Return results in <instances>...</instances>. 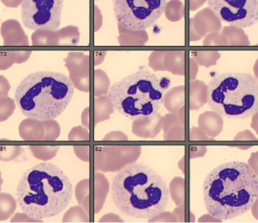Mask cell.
<instances>
[{
	"instance_id": "cell-13",
	"label": "cell",
	"mask_w": 258,
	"mask_h": 223,
	"mask_svg": "<svg viewBox=\"0 0 258 223\" xmlns=\"http://www.w3.org/2000/svg\"><path fill=\"white\" fill-rule=\"evenodd\" d=\"M137 120L140 122V124L143 125V128L147 127L139 136L143 137V138H154L162 129L163 126H164V117L157 113L147 118Z\"/></svg>"
},
{
	"instance_id": "cell-3",
	"label": "cell",
	"mask_w": 258,
	"mask_h": 223,
	"mask_svg": "<svg viewBox=\"0 0 258 223\" xmlns=\"http://www.w3.org/2000/svg\"><path fill=\"white\" fill-rule=\"evenodd\" d=\"M72 196L73 187L69 178L51 163H41L27 170L16 193L22 212L37 220L61 213L69 206Z\"/></svg>"
},
{
	"instance_id": "cell-8",
	"label": "cell",
	"mask_w": 258,
	"mask_h": 223,
	"mask_svg": "<svg viewBox=\"0 0 258 223\" xmlns=\"http://www.w3.org/2000/svg\"><path fill=\"white\" fill-rule=\"evenodd\" d=\"M64 0H22V19L28 29L57 31Z\"/></svg>"
},
{
	"instance_id": "cell-9",
	"label": "cell",
	"mask_w": 258,
	"mask_h": 223,
	"mask_svg": "<svg viewBox=\"0 0 258 223\" xmlns=\"http://www.w3.org/2000/svg\"><path fill=\"white\" fill-rule=\"evenodd\" d=\"M212 13L224 23L239 28L258 22V0H207Z\"/></svg>"
},
{
	"instance_id": "cell-20",
	"label": "cell",
	"mask_w": 258,
	"mask_h": 223,
	"mask_svg": "<svg viewBox=\"0 0 258 223\" xmlns=\"http://www.w3.org/2000/svg\"><path fill=\"white\" fill-rule=\"evenodd\" d=\"M247 164L250 166V168L258 176V151L250 155V158L247 161Z\"/></svg>"
},
{
	"instance_id": "cell-1",
	"label": "cell",
	"mask_w": 258,
	"mask_h": 223,
	"mask_svg": "<svg viewBox=\"0 0 258 223\" xmlns=\"http://www.w3.org/2000/svg\"><path fill=\"white\" fill-rule=\"evenodd\" d=\"M203 193L208 213L231 219L251 209L258 197V176L244 162L220 164L207 176Z\"/></svg>"
},
{
	"instance_id": "cell-16",
	"label": "cell",
	"mask_w": 258,
	"mask_h": 223,
	"mask_svg": "<svg viewBox=\"0 0 258 223\" xmlns=\"http://www.w3.org/2000/svg\"><path fill=\"white\" fill-rule=\"evenodd\" d=\"M177 126H183V125L181 123L180 120L178 117L176 113H170V114L165 115L164 120V126H163L164 133L168 132L171 128Z\"/></svg>"
},
{
	"instance_id": "cell-23",
	"label": "cell",
	"mask_w": 258,
	"mask_h": 223,
	"mask_svg": "<svg viewBox=\"0 0 258 223\" xmlns=\"http://www.w3.org/2000/svg\"><path fill=\"white\" fill-rule=\"evenodd\" d=\"M251 212L253 216L258 220V197L255 200L254 203L251 206Z\"/></svg>"
},
{
	"instance_id": "cell-18",
	"label": "cell",
	"mask_w": 258,
	"mask_h": 223,
	"mask_svg": "<svg viewBox=\"0 0 258 223\" xmlns=\"http://www.w3.org/2000/svg\"><path fill=\"white\" fill-rule=\"evenodd\" d=\"M207 152V147L205 145H194L190 147V158H199L203 157Z\"/></svg>"
},
{
	"instance_id": "cell-25",
	"label": "cell",
	"mask_w": 258,
	"mask_h": 223,
	"mask_svg": "<svg viewBox=\"0 0 258 223\" xmlns=\"http://www.w3.org/2000/svg\"><path fill=\"white\" fill-rule=\"evenodd\" d=\"M235 147H238V148L243 149V150H246V149L250 148V147H252V145H247V146H235Z\"/></svg>"
},
{
	"instance_id": "cell-10",
	"label": "cell",
	"mask_w": 258,
	"mask_h": 223,
	"mask_svg": "<svg viewBox=\"0 0 258 223\" xmlns=\"http://www.w3.org/2000/svg\"><path fill=\"white\" fill-rule=\"evenodd\" d=\"M199 126L208 136L215 138L223 131V117L214 111H206L199 116Z\"/></svg>"
},
{
	"instance_id": "cell-12",
	"label": "cell",
	"mask_w": 258,
	"mask_h": 223,
	"mask_svg": "<svg viewBox=\"0 0 258 223\" xmlns=\"http://www.w3.org/2000/svg\"><path fill=\"white\" fill-rule=\"evenodd\" d=\"M185 104L184 87H178L167 92L164 96V105L170 113H176Z\"/></svg>"
},
{
	"instance_id": "cell-7",
	"label": "cell",
	"mask_w": 258,
	"mask_h": 223,
	"mask_svg": "<svg viewBox=\"0 0 258 223\" xmlns=\"http://www.w3.org/2000/svg\"><path fill=\"white\" fill-rule=\"evenodd\" d=\"M167 6V0H113L117 22L129 31H145L155 25Z\"/></svg>"
},
{
	"instance_id": "cell-19",
	"label": "cell",
	"mask_w": 258,
	"mask_h": 223,
	"mask_svg": "<svg viewBox=\"0 0 258 223\" xmlns=\"http://www.w3.org/2000/svg\"><path fill=\"white\" fill-rule=\"evenodd\" d=\"M234 140H235V141H238V140H240V141H244V140H247V141H250V140H251V141H256L258 139L250 131L245 130L243 131V132H238L236 136L234 138Z\"/></svg>"
},
{
	"instance_id": "cell-11",
	"label": "cell",
	"mask_w": 258,
	"mask_h": 223,
	"mask_svg": "<svg viewBox=\"0 0 258 223\" xmlns=\"http://www.w3.org/2000/svg\"><path fill=\"white\" fill-rule=\"evenodd\" d=\"M205 104H208V86L202 82H196L190 85V111L200 109Z\"/></svg>"
},
{
	"instance_id": "cell-14",
	"label": "cell",
	"mask_w": 258,
	"mask_h": 223,
	"mask_svg": "<svg viewBox=\"0 0 258 223\" xmlns=\"http://www.w3.org/2000/svg\"><path fill=\"white\" fill-rule=\"evenodd\" d=\"M170 196L176 206L185 204V181L181 177H176L171 181L169 190Z\"/></svg>"
},
{
	"instance_id": "cell-4",
	"label": "cell",
	"mask_w": 258,
	"mask_h": 223,
	"mask_svg": "<svg viewBox=\"0 0 258 223\" xmlns=\"http://www.w3.org/2000/svg\"><path fill=\"white\" fill-rule=\"evenodd\" d=\"M75 92L73 83L63 73H31L16 89V102L23 114L38 121L56 118L67 108Z\"/></svg>"
},
{
	"instance_id": "cell-6",
	"label": "cell",
	"mask_w": 258,
	"mask_h": 223,
	"mask_svg": "<svg viewBox=\"0 0 258 223\" xmlns=\"http://www.w3.org/2000/svg\"><path fill=\"white\" fill-rule=\"evenodd\" d=\"M208 105L229 119L244 120L258 111V79L247 73H225L208 85Z\"/></svg>"
},
{
	"instance_id": "cell-21",
	"label": "cell",
	"mask_w": 258,
	"mask_h": 223,
	"mask_svg": "<svg viewBox=\"0 0 258 223\" xmlns=\"http://www.w3.org/2000/svg\"><path fill=\"white\" fill-rule=\"evenodd\" d=\"M185 105H184V106H182V108H181L180 109L176 112L178 117H179L181 123H182V125H183L184 126H185Z\"/></svg>"
},
{
	"instance_id": "cell-22",
	"label": "cell",
	"mask_w": 258,
	"mask_h": 223,
	"mask_svg": "<svg viewBox=\"0 0 258 223\" xmlns=\"http://www.w3.org/2000/svg\"><path fill=\"white\" fill-rule=\"evenodd\" d=\"M251 128L254 129L255 132L258 135V111L252 117L251 124H250Z\"/></svg>"
},
{
	"instance_id": "cell-17",
	"label": "cell",
	"mask_w": 258,
	"mask_h": 223,
	"mask_svg": "<svg viewBox=\"0 0 258 223\" xmlns=\"http://www.w3.org/2000/svg\"><path fill=\"white\" fill-rule=\"evenodd\" d=\"M189 139L191 141H212L214 138L208 136L200 127H192L190 129Z\"/></svg>"
},
{
	"instance_id": "cell-15",
	"label": "cell",
	"mask_w": 258,
	"mask_h": 223,
	"mask_svg": "<svg viewBox=\"0 0 258 223\" xmlns=\"http://www.w3.org/2000/svg\"><path fill=\"white\" fill-rule=\"evenodd\" d=\"M185 126H177L171 128L168 132L164 133V139L173 141H183L185 138Z\"/></svg>"
},
{
	"instance_id": "cell-5",
	"label": "cell",
	"mask_w": 258,
	"mask_h": 223,
	"mask_svg": "<svg viewBox=\"0 0 258 223\" xmlns=\"http://www.w3.org/2000/svg\"><path fill=\"white\" fill-rule=\"evenodd\" d=\"M170 84L168 78L140 70L114 84L108 99L113 108L125 117L134 120L147 118L159 111Z\"/></svg>"
},
{
	"instance_id": "cell-2",
	"label": "cell",
	"mask_w": 258,
	"mask_h": 223,
	"mask_svg": "<svg viewBox=\"0 0 258 223\" xmlns=\"http://www.w3.org/2000/svg\"><path fill=\"white\" fill-rule=\"evenodd\" d=\"M164 179L148 166L133 163L114 176L113 201L120 212L132 218L151 219L164 212L169 200Z\"/></svg>"
},
{
	"instance_id": "cell-24",
	"label": "cell",
	"mask_w": 258,
	"mask_h": 223,
	"mask_svg": "<svg viewBox=\"0 0 258 223\" xmlns=\"http://www.w3.org/2000/svg\"><path fill=\"white\" fill-rule=\"evenodd\" d=\"M184 160H185V156L182 158V159L179 162V168L182 170V173H185V168H184Z\"/></svg>"
}]
</instances>
